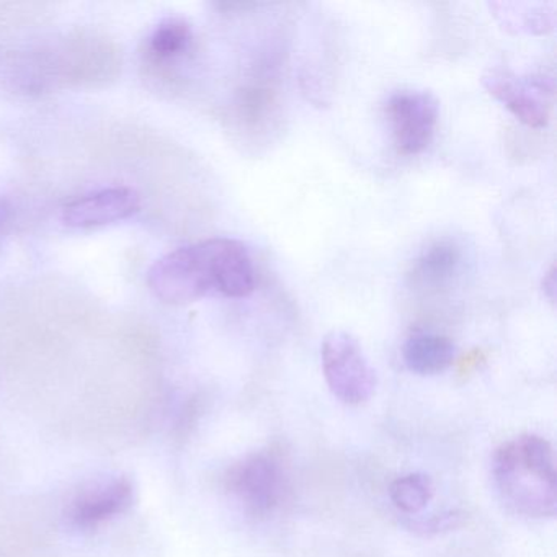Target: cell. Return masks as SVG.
<instances>
[{"label":"cell","instance_id":"obj_11","mask_svg":"<svg viewBox=\"0 0 557 557\" xmlns=\"http://www.w3.org/2000/svg\"><path fill=\"white\" fill-rule=\"evenodd\" d=\"M216 292L227 298H246L256 289V267L249 249L240 240L214 237Z\"/></svg>","mask_w":557,"mask_h":557},{"label":"cell","instance_id":"obj_4","mask_svg":"<svg viewBox=\"0 0 557 557\" xmlns=\"http://www.w3.org/2000/svg\"><path fill=\"white\" fill-rule=\"evenodd\" d=\"M322 371L331 393L342 403H367L376 389V374L360 344L347 332H331L322 342Z\"/></svg>","mask_w":557,"mask_h":557},{"label":"cell","instance_id":"obj_7","mask_svg":"<svg viewBox=\"0 0 557 557\" xmlns=\"http://www.w3.org/2000/svg\"><path fill=\"white\" fill-rule=\"evenodd\" d=\"M227 488L253 513H269L283 495V471L265 453L247 456L231 468Z\"/></svg>","mask_w":557,"mask_h":557},{"label":"cell","instance_id":"obj_14","mask_svg":"<svg viewBox=\"0 0 557 557\" xmlns=\"http://www.w3.org/2000/svg\"><path fill=\"white\" fill-rule=\"evenodd\" d=\"M389 497L394 507L403 513H420L433 498L432 479L422 472L400 475L391 484Z\"/></svg>","mask_w":557,"mask_h":557},{"label":"cell","instance_id":"obj_6","mask_svg":"<svg viewBox=\"0 0 557 557\" xmlns=\"http://www.w3.org/2000/svg\"><path fill=\"white\" fill-rule=\"evenodd\" d=\"M482 84L523 125L546 128L550 116L553 79L546 76H517L510 71L494 67L482 76Z\"/></svg>","mask_w":557,"mask_h":557},{"label":"cell","instance_id":"obj_5","mask_svg":"<svg viewBox=\"0 0 557 557\" xmlns=\"http://www.w3.org/2000/svg\"><path fill=\"white\" fill-rule=\"evenodd\" d=\"M438 100L425 90H397L387 99V122L403 156L425 151L438 123Z\"/></svg>","mask_w":557,"mask_h":557},{"label":"cell","instance_id":"obj_18","mask_svg":"<svg viewBox=\"0 0 557 557\" xmlns=\"http://www.w3.org/2000/svg\"><path fill=\"white\" fill-rule=\"evenodd\" d=\"M544 295L549 298L550 302L556 299V267L550 265L549 272L544 275L543 280Z\"/></svg>","mask_w":557,"mask_h":557},{"label":"cell","instance_id":"obj_1","mask_svg":"<svg viewBox=\"0 0 557 557\" xmlns=\"http://www.w3.org/2000/svg\"><path fill=\"white\" fill-rule=\"evenodd\" d=\"M495 484L505 504L528 518H553L557 510V474L550 443L527 433L498 446Z\"/></svg>","mask_w":557,"mask_h":557},{"label":"cell","instance_id":"obj_16","mask_svg":"<svg viewBox=\"0 0 557 557\" xmlns=\"http://www.w3.org/2000/svg\"><path fill=\"white\" fill-rule=\"evenodd\" d=\"M461 523V515L458 511H449V513L438 515V517L429 518V520H417L410 523L409 528L422 533H438L443 530H451Z\"/></svg>","mask_w":557,"mask_h":557},{"label":"cell","instance_id":"obj_17","mask_svg":"<svg viewBox=\"0 0 557 557\" xmlns=\"http://www.w3.org/2000/svg\"><path fill=\"white\" fill-rule=\"evenodd\" d=\"M12 208L5 200H0V240L8 234L11 226Z\"/></svg>","mask_w":557,"mask_h":557},{"label":"cell","instance_id":"obj_2","mask_svg":"<svg viewBox=\"0 0 557 557\" xmlns=\"http://www.w3.org/2000/svg\"><path fill=\"white\" fill-rule=\"evenodd\" d=\"M120 54L106 37L81 32L41 51L24 64V86L44 90L60 86H99L119 74Z\"/></svg>","mask_w":557,"mask_h":557},{"label":"cell","instance_id":"obj_8","mask_svg":"<svg viewBox=\"0 0 557 557\" xmlns=\"http://www.w3.org/2000/svg\"><path fill=\"white\" fill-rule=\"evenodd\" d=\"M139 210V195L128 187L90 191L64 205L61 220L73 230H94L128 220Z\"/></svg>","mask_w":557,"mask_h":557},{"label":"cell","instance_id":"obj_12","mask_svg":"<svg viewBox=\"0 0 557 557\" xmlns=\"http://www.w3.org/2000/svg\"><path fill=\"white\" fill-rule=\"evenodd\" d=\"M461 260L462 252L458 244L449 239L435 240L413 260L410 280L417 288H443L458 275Z\"/></svg>","mask_w":557,"mask_h":557},{"label":"cell","instance_id":"obj_10","mask_svg":"<svg viewBox=\"0 0 557 557\" xmlns=\"http://www.w3.org/2000/svg\"><path fill=\"white\" fill-rule=\"evenodd\" d=\"M194 47V30L184 18H165L146 38L145 66L164 79Z\"/></svg>","mask_w":557,"mask_h":557},{"label":"cell","instance_id":"obj_3","mask_svg":"<svg viewBox=\"0 0 557 557\" xmlns=\"http://www.w3.org/2000/svg\"><path fill=\"white\" fill-rule=\"evenodd\" d=\"M213 239L181 247L152 263L148 286L165 305L185 306L216 292Z\"/></svg>","mask_w":557,"mask_h":557},{"label":"cell","instance_id":"obj_15","mask_svg":"<svg viewBox=\"0 0 557 557\" xmlns=\"http://www.w3.org/2000/svg\"><path fill=\"white\" fill-rule=\"evenodd\" d=\"M492 8L500 9L497 15L502 17L504 24L527 34H543L550 30L554 25L553 12H547L541 4H494Z\"/></svg>","mask_w":557,"mask_h":557},{"label":"cell","instance_id":"obj_13","mask_svg":"<svg viewBox=\"0 0 557 557\" xmlns=\"http://www.w3.org/2000/svg\"><path fill=\"white\" fill-rule=\"evenodd\" d=\"M455 344L445 335L432 332L410 335L403 348L404 363L420 376H433L448 370L455 361Z\"/></svg>","mask_w":557,"mask_h":557},{"label":"cell","instance_id":"obj_9","mask_svg":"<svg viewBox=\"0 0 557 557\" xmlns=\"http://www.w3.org/2000/svg\"><path fill=\"white\" fill-rule=\"evenodd\" d=\"M132 481L113 478L83 488L67 507V518L79 528H92L128 510L133 504Z\"/></svg>","mask_w":557,"mask_h":557}]
</instances>
